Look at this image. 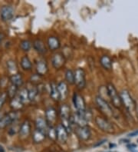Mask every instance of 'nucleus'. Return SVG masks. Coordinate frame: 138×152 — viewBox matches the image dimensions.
Here are the masks:
<instances>
[{"label": "nucleus", "mask_w": 138, "mask_h": 152, "mask_svg": "<svg viewBox=\"0 0 138 152\" xmlns=\"http://www.w3.org/2000/svg\"><path fill=\"white\" fill-rule=\"evenodd\" d=\"M120 96L122 104L125 106V108H127L129 112L132 113V112L136 111V104H135L134 101L132 98L131 95H130L128 91H127V90L121 91V92L120 93Z\"/></svg>", "instance_id": "obj_1"}, {"label": "nucleus", "mask_w": 138, "mask_h": 152, "mask_svg": "<svg viewBox=\"0 0 138 152\" xmlns=\"http://www.w3.org/2000/svg\"><path fill=\"white\" fill-rule=\"evenodd\" d=\"M107 91L108 97L110 98L113 105L116 108H120L121 107L122 102L120 99V96L117 91V89L114 86V85L109 83L107 86Z\"/></svg>", "instance_id": "obj_2"}, {"label": "nucleus", "mask_w": 138, "mask_h": 152, "mask_svg": "<svg viewBox=\"0 0 138 152\" xmlns=\"http://www.w3.org/2000/svg\"><path fill=\"white\" fill-rule=\"evenodd\" d=\"M73 104L77 111L76 112L81 114V115H85L87 111L86 104H85V101L82 95L74 92L73 95Z\"/></svg>", "instance_id": "obj_3"}, {"label": "nucleus", "mask_w": 138, "mask_h": 152, "mask_svg": "<svg viewBox=\"0 0 138 152\" xmlns=\"http://www.w3.org/2000/svg\"><path fill=\"white\" fill-rule=\"evenodd\" d=\"M95 102L97 105H98V108L101 110L102 113L104 114L107 117H111L112 116V108H110V106L109 105L107 101L104 100V98H103L101 96L96 97Z\"/></svg>", "instance_id": "obj_4"}, {"label": "nucleus", "mask_w": 138, "mask_h": 152, "mask_svg": "<svg viewBox=\"0 0 138 152\" xmlns=\"http://www.w3.org/2000/svg\"><path fill=\"white\" fill-rule=\"evenodd\" d=\"M17 119H18V115H17V111H12L9 113L4 115L2 119L0 120V129L7 128L8 126L11 125L13 122H15Z\"/></svg>", "instance_id": "obj_5"}, {"label": "nucleus", "mask_w": 138, "mask_h": 152, "mask_svg": "<svg viewBox=\"0 0 138 152\" xmlns=\"http://www.w3.org/2000/svg\"><path fill=\"white\" fill-rule=\"evenodd\" d=\"M95 123L98 125V128L103 132L110 134L114 132V126L107 119L104 118L102 117H97L95 118Z\"/></svg>", "instance_id": "obj_6"}, {"label": "nucleus", "mask_w": 138, "mask_h": 152, "mask_svg": "<svg viewBox=\"0 0 138 152\" xmlns=\"http://www.w3.org/2000/svg\"><path fill=\"white\" fill-rule=\"evenodd\" d=\"M74 84L77 88L84 89L86 86V79H85V72L84 69H77L74 72Z\"/></svg>", "instance_id": "obj_7"}, {"label": "nucleus", "mask_w": 138, "mask_h": 152, "mask_svg": "<svg viewBox=\"0 0 138 152\" xmlns=\"http://www.w3.org/2000/svg\"><path fill=\"white\" fill-rule=\"evenodd\" d=\"M76 134L80 139L82 141H88L90 139L91 136V129L88 126H81L77 127L76 128Z\"/></svg>", "instance_id": "obj_8"}, {"label": "nucleus", "mask_w": 138, "mask_h": 152, "mask_svg": "<svg viewBox=\"0 0 138 152\" xmlns=\"http://www.w3.org/2000/svg\"><path fill=\"white\" fill-rule=\"evenodd\" d=\"M65 62H66L65 58L61 52H57L52 56V64L55 69H61L64 65Z\"/></svg>", "instance_id": "obj_9"}, {"label": "nucleus", "mask_w": 138, "mask_h": 152, "mask_svg": "<svg viewBox=\"0 0 138 152\" xmlns=\"http://www.w3.org/2000/svg\"><path fill=\"white\" fill-rule=\"evenodd\" d=\"M45 120L48 126H53L57 120V112L53 107H48L45 110Z\"/></svg>", "instance_id": "obj_10"}, {"label": "nucleus", "mask_w": 138, "mask_h": 152, "mask_svg": "<svg viewBox=\"0 0 138 152\" xmlns=\"http://www.w3.org/2000/svg\"><path fill=\"white\" fill-rule=\"evenodd\" d=\"M14 9L11 6H4L1 9L0 15L1 19L5 22L11 20L14 16Z\"/></svg>", "instance_id": "obj_11"}, {"label": "nucleus", "mask_w": 138, "mask_h": 152, "mask_svg": "<svg viewBox=\"0 0 138 152\" xmlns=\"http://www.w3.org/2000/svg\"><path fill=\"white\" fill-rule=\"evenodd\" d=\"M57 140L61 143H65L68 138V132L62 124H58L56 128Z\"/></svg>", "instance_id": "obj_12"}, {"label": "nucleus", "mask_w": 138, "mask_h": 152, "mask_svg": "<svg viewBox=\"0 0 138 152\" xmlns=\"http://www.w3.org/2000/svg\"><path fill=\"white\" fill-rule=\"evenodd\" d=\"M48 71V64L45 59H39L36 62V72L37 74L41 76H43L47 74Z\"/></svg>", "instance_id": "obj_13"}, {"label": "nucleus", "mask_w": 138, "mask_h": 152, "mask_svg": "<svg viewBox=\"0 0 138 152\" xmlns=\"http://www.w3.org/2000/svg\"><path fill=\"white\" fill-rule=\"evenodd\" d=\"M19 136L22 138H26L31 133V124L29 121L26 120L21 124L20 130H19Z\"/></svg>", "instance_id": "obj_14"}, {"label": "nucleus", "mask_w": 138, "mask_h": 152, "mask_svg": "<svg viewBox=\"0 0 138 152\" xmlns=\"http://www.w3.org/2000/svg\"><path fill=\"white\" fill-rule=\"evenodd\" d=\"M57 86L59 91V95H60V99L61 100H65L68 95V85L65 82H59Z\"/></svg>", "instance_id": "obj_15"}, {"label": "nucleus", "mask_w": 138, "mask_h": 152, "mask_svg": "<svg viewBox=\"0 0 138 152\" xmlns=\"http://www.w3.org/2000/svg\"><path fill=\"white\" fill-rule=\"evenodd\" d=\"M33 48L37 52H39V54L44 55L47 52V48L44 42L41 39H36L33 42Z\"/></svg>", "instance_id": "obj_16"}, {"label": "nucleus", "mask_w": 138, "mask_h": 152, "mask_svg": "<svg viewBox=\"0 0 138 152\" xmlns=\"http://www.w3.org/2000/svg\"><path fill=\"white\" fill-rule=\"evenodd\" d=\"M47 44H48V48L51 51L57 50L61 46V43H60L59 39L55 36H50L48 39Z\"/></svg>", "instance_id": "obj_17"}, {"label": "nucleus", "mask_w": 138, "mask_h": 152, "mask_svg": "<svg viewBox=\"0 0 138 152\" xmlns=\"http://www.w3.org/2000/svg\"><path fill=\"white\" fill-rule=\"evenodd\" d=\"M35 128L38 130L47 133V130H48V124L47 123V121H46L45 119H44L43 118L39 117L35 121Z\"/></svg>", "instance_id": "obj_18"}, {"label": "nucleus", "mask_w": 138, "mask_h": 152, "mask_svg": "<svg viewBox=\"0 0 138 152\" xmlns=\"http://www.w3.org/2000/svg\"><path fill=\"white\" fill-rule=\"evenodd\" d=\"M23 104L24 103L20 100V98H18L17 95L13 98H12L11 101H10V107H11L13 111H18L22 109L23 108Z\"/></svg>", "instance_id": "obj_19"}, {"label": "nucleus", "mask_w": 138, "mask_h": 152, "mask_svg": "<svg viewBox=\"0 0 138 152\" xmlns=\"http://www.w3.org/2000/svg\"><path fill=\"white\" fill-rule=\"evenodd\" d=\"M100 63L102 65L104 69L106 70H111L113 67L112 60L109 56H102L100 58Z\"/></svg>", "instance_id": "obj_20"}, {"label": "nucleus", "mask_w": 138, "mask_h": 152, "mask_svg": "<svg viewBox=\"0 0 138 152\" xmlns=\"http://www.w3.org/2000/svg\"><path fill=\"white\" fill-rule=\"evenodd\" d=\"M9 80L11 82V84L18 88L21 87L23 85V78H22V75L19 74V73H16V74L11 75V77L9 78Z\"/></svg>", "instance_id": "obj_21"}, {"label": "nucleus", "mask_w": 138, "mask_h": 152, "mask_svg": "<svg viewBox=\"0 0 138 152\" xmlns=\"http://www.w3.org/2000/svg\"><path fill=\"white\" fill-rule=\"evenodd\" d=\"M46 137V133L42 131H39L38 129H35L32 134V138L35 143H41L42 142Z\"/></svg>", "instance_id": "obj_22"}, {"label": "nucleus", "mask_w": 138, "mask_h": 152, "mask_svg": "<svg viewBox=\"0 0 138 152\" xmlns=\"http://www.w3.org/2000/svg\"><path fill=\"white\" fill-rule=\"evenodd\" d=\"M50 96L55 101L60 100V95H59L58 86L55 82L50 84Z\"/></svg>", "instance_id": "obj_23"}, {"label": "nucleus", "mask_w": 138, "mask_h": 152, "mask_svg": "<svg viewBox=\"0 0 138 152\" xmlns=\"http://www.w3.org/2000/svg\"><path fill=\"white\" fill-rule=\"evenodd\" d=\"M21 66L24 70L29 71L32 69V64H31V60L27 56H25L22 58L21 59Z\"/></svg>", "instance_id": "obj_24"}, {"label": "nucleus", "mask_w": 138, "mask_h": 152, "mask_svg": "<svg viewBox=\"0 0 138 152\" xmlns=\"http://www.w3.org/2000/svg\"><path fill=\"white\" fill-rule=\"evenodd\" d=\"M7 68L8 71L9 72V73H11L12 75L16 74L17 72H18V67H17L16 62L13 60H9L7 61Z\"/></svg>", "instance_id": "obj_25"}, {"label": "nucleus", "mask_w": 138, "mask_h": 152, "mask_svg": "<svg viewBox=\"0 0 138 152\" xmlns=\"http://www.w3.org/2000/svg\"><path fill=\"white\" fill-rule=\"evenodd\" d=\"M17 96L20 98V100L24 103L26 101L29 100L28 99V90L27 88H22L18 92Z\"/></svg>", "instance_id": "obj_26"}, {"label": "nucleus", "mask_w": 138, "mask_h": 152, "mask_svg": "<svg viewBox=\"0 0 138 152\" xmlns=\"http://www.w3.org/2000/svg\"><path fill=\"white\" fill-rule=\"evenodd\" d=\"M65 80L68 84H74V72L71 69H68L65 72Z\"/></svg>", "instance_id": "obj_27"}, {"label": "nucleus", "mask_w": 138, "mask_h": 152, "mask_svg": "<svg viewBox=\"0 0 138 152\" xmlns=\"http://www.w3.org/2000/svg\"><path fill=\"white\" fill-rule=\"evenodd\" d=\"M7 94L9 98H10L11 99L14 98V97H15L17 95V94H18V87H16L15 86L11 84V85L8 87Z\"/></svg>", "instance_id": "obj_28"}, {"label": "nucleus", "mask_w": 138, "mask_h": 152, "mask_svg": "<svg viewBox=\"0 0 138 152\" xmlns=\"http://www.w3.org/2000/svg\"><path fill=\"white\" fill-rule=\"evenodd\" d=\"M47 135L48 136L50 139L55 140L57 139V134H56V128H54L53 126H48V130H47Z\"/></svg>", "instance_id": "obj_29"}, {"label": "nucleus", "mask_w": 138, "mask_h": 152, "mask_svg": "<svg viewBox=\"0 0 138 152\" xmlns=\"http://www.w3.org/2000/svg\"><path fill=\"white\" fill-rule=\"evenodd\" d=\"M31 43L28 40H23L20 42V48L24 52H28L31 49Z\"/></svg>", "instance_id": "obj_30"}, {"label": "nucleus", "mask_w": 138, "mask_h": 152, "mask_svg": "<svg viewBox=\"0 0 138 152\" xmlns=\"http://www.w3.org/2000/svg\"><path fill=\"white\" fill-rule=\"evenodd\" d=\"M38 92H39V91H38V88L36 87H32L31 88H30L28 90V99L30 101L34 100L38 95Z\"/></svg>", "instance_id": "obj_31"}, {"label": "nucleus", "mask_w": 138, "mask_h": 152, "mask_svg": "<svg viewBox=\"0 0 138 152\" xmlns=\"http://www.w3.org/2000/svg\"><path fill=\"white\" fill-rule=\"evenodd\" d=\"M20 127H21L20 124H16L15 121V124H14V125H12L11 128H9V132H8V133H9V134H10V135H14V134H15L16 133L19 132V130H20Z\"/></svg>", "instance_id": "obj_32"}, {"label": "nucleus", "mask_w": 138, "mask_h": 152, "mask_svg": "<svg viewBox=\"0 0 138 152\" xmlns=\"http://www.w3.org/2000/svg\"><path fill=\"white\" fill-rule=\"evenodd\" d=\"M8 98H9V96H8L7 92L2 93V95H0V110L2 108V106L5 104V102H6Z\"/></svg>", "instance_id": "obj_33"}, {"label": "nucleus", "mask_w": 138, "mask_h": 152, "mask_svg": "<svg viewBox=\"0 0 138 152\" xmlns=\"http://www.w3.org/2000/svg\"><path fill=\"white\" fill-rule=\"evenodd\" d=\"M42 80V76L38 74L33 75L31 77V82L34 84H40Z\"/></svg>", "instance_id": "obj_34"}, {"label": "nucleus", "mask_w": 138, "mask_h": 152, "mask_svg": "<svg viewBox=\"0 0 138 152\" xmlns=\"http://www.w3.org/2000/svg\"><path fill=\"white\" fill-rule=\"evenodd\" d=\"M8 82H9V78H6V77H2L0 79V86L1 87H6L8 85Z\"/></svg>", "instance_id": "obj_35"}, {"label": "nucleus", "mask_w": 138, "mask_h": 152, "mask_svg": "<svg viewBox=\"0 0 138 152\" xmlns=\"http://www.w3.org/2000/svg\"><path fill=\"white\" fill-rule=\"evenodd\" d=\"M138 135V130L134 131V132H131L128 134L129 137H135V136H137Z\"/></svg>", "instance_id": "obj_36"}, {"label": "nucleus", "mask_w": 138, "mask_h": 152, "mask_svg": "<svg viewBox=\"0 0 138 152\" xmlns=\"http://www.w3.org/2000/svg\"><path fill=\"white\" fill-rule=\"evenodd\" d=\"M4 38H5V35H4V34L0 33V43L2 42V41H3Z\"/></svg>", "instance_id": "obj_37"}, {"label": "nucleus", "mask_w": 138, "mask_h": 152, "mask_svg": "<svg viewBox=\"0 0 138 152\" xmlns=\"http://www.w3.org/2000/svg\"><path fill=\"white\" fill-rule=\"evenodd\" d=\"M104 141H106V140H103V141H98V144H96L94 146H98V145H101L102 144H104Z\"/></svg>", "instance_id": "obj_38"}, {"label": "nucleus", "mask_w": 138, "mask_h": 152, "mask_svg": "<svg viewBox=\"0 0 138 152\" xmlns=\"http://www.w3.org/2000/svg\"><path fill=\"white\" fill-rule=\"evenodd\" d=\"M0 152H6V150L4 148V147L0 145Z\"/></svg>", "instance_id": "obj_39"}, {"label": "nucleus", "mask_w": 138, "mask_h": 152, "mask_svg": "<svg viewBox=\"0 0 138 152\" xmlns=\"http://www.w3.org/2000/svg\"><path fill=\"white\" fill-rule=\"evenodd\" d=\"M4 115H2V114H1V112H0V120H1V119H2V118L3 117Z\"/></svg>", "instance_id": "obj_40"}, {"label": "nucleus", "mask_w": 138, "mask_h": 152, "mask_svg": "<svg viewBox=\"0 0 138 152\" xmlns=\"http://www.w3.org/2000/svg\"><path fill=\"white\" fill-rule=\"evenodd\" d=\"M136 111H137V116H138V108H136Z\"/></svg>", "instance_id": "obj_41"}, {"label": "nucleus", "mask_w": 138, "mask_h": 152, "mask_svg": "<svg viewBox=\"0 0 138 152\" xmlns=\"http://www.w3.org/2000/svg\"><path fill=\"white\" fill-rule=\"evenodd\" d=\"M137 142H138V140H137Z\"/></svg>", "instance_id": "obj_42"}]
</instances>
